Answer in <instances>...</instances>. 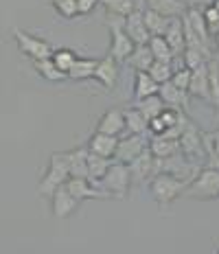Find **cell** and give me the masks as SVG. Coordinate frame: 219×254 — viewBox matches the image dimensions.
I'll use <instances>...</instances> for the list:
<instances>
[{
    "instance_id": "cell-3",
    "label": "cell",
    "mask_w": 219,
    "mask_h": 254,
    "mask_svg": "<svg viewBox=\"0 0 219 254\" xmlns=\"http://www.w3.org/2000/svg\"><path fill=\"white\" fill-rule=\"evenodd\" d=\"M182 197L202 199V202L217 199L219 197V171L213 167H202L200 173L186 184Z\"/></svg>"
},
{
    "instance_id": "cell-4",
    "label": "cell",
    "mask_w": 219,
    "mask_h": 254,
    "mask_svg": "<svg viewBox=\"0 0 219 254\" xmlns=\"http://www.w3.org/2000/svg\"><path fill=\"white\" fill-rule=\"evenodd\" d=\"M105 22H108V26H110V38H112L110 55L114 57L116 62H127V57L134 53L136 44L132 42V38L125 31V18L105 11Z\"/></svg>"
},
{
    "instance_id": "cell-5",
    "label": "cell",
    "mask_w": 219,
    "mask_h": 254,
    "mask_svg": "<svg viewBox=\"0 0 219 254\" xmlns=\"http://www.w3.org/2000/svg\"><path fill=\"white\" fill-rule=\"evenodd\" d=\"M132 171H130V165H123V162H114L110 167L108 176L99 182V187L110 195V197H116V199H125L127 193L132 189Z\"/></svg>"
},
{
    "instance_id": "cell-16",
    "label": "cell",
    "mask_w": 219,
    "mask_h": 254,
    "mask_svg": "<svg viewBox=\"0 0 219 254\" xmlns=\"http://www.w3.org/2000/svg\"><path fill=\"white\" fill-rule=\"evenodd\" d=\"M85 147H88V151L97 153V156L112 158V160H114L116 147H119V138H116V136L101 134V131H94V134L88 138V145H85Z\"/></svg>"
},
{
    "instance_id": "cell-26",
    "label": "cell",
    "mask_w": 219,
    "mask_h": 254,
    "mask_svg": "<svg viewBox=\"0 0 219 254\" xmlns=\"http://www.w3.org/2000/svg\"><path fill=\"white\" fill-rule=\"evenodd\" d=\"M99 60H92V57H79L74 62V66L68 70V79H74V81H83V79H94V70H97Z\"/></svg>"
},
{
    "instance_id": "cell-21",
    "label": "cell",
    "mask_w": 219,
    "mask_h": 254,
    "mask_svg": "<svg viewBox=\"0 0 219 254\" xmlns=\"http://www.w3.org/2000/svg\"><path fill=\"white\" fill-rule=\"evenodd\" d=\"M153 62H156V57H153L149 44H141V46H136L130 57H127L125 64L134 68L136 72H149V68L153 66Z\"/></svg>"
},
{
    "instance_id": "cell-39",
    "label": "cell",
    "mask_w": 219,
    "mask_h": 254,
    "mask_svg": "<svg viewBox=\"0 0 219 254\" xmlns=\"http://www.w3.org/2000/svg\"><path fill=\"white\" fill-rule=\"evenodd\" d=\"M186 9H206L208 4H213V0H182Z\"/></svg>"
},
{
    "instance_id": "cell-27",
    "label": "cell",
    "mask_w": 219,
    "mask_h": 254,
    "mask_svg": "<svg viewBox=\"0 0 219 254\" xmlns=\"http://www.w3.org/2000/svg\"><path fill=\"white\" fill-rule=\"evenodd\" d=\"M149 49H151L156 62H164V64L175 62V53L171 51V46H169V42L164 40V35H151V40H149Z\"/></svg>"
},
{
    "instance_id": "cell-12",
    "label": "cell",
    "mask_w": 219,
    "mask_h": 254,
    "mask_svg": "<svg viewBox=\"0 0 219 254\" xmlns=\"http://www.w3.org/2000/svg\"><path fill=\"white\" fill-rule=\"evenodd\" d=\"M125 31L136 46L149 44V40H151V33H149V29L145 24V11H138V9L125 18Z\"/></svg>"
},
{
    "instance_id": "cell-42",
    "label": "cell",
    "mask_w": 219,
    "mask_h": 254,
    "mask_svg": "<svg viewBox=\"0 0 219 254\" xmlns=\"http://www.w3.org/2000/svg\"><path fill=\"white\" fill-rule=\"evenodd\" d=\"M55 2H62V0H53V4H55Z\"/></svg>"
},
{
    "instance_id": "cell-37",
    "label": "cell",
    "mask_w": 219,
    "mask_h": 254,
    "mask_svg": "<svg viewBox=\"0 0 219 254\" xmlns=\"http://www.w3.org/2000/svg\"><path fill=\"white\" fill-rule=\"evenodd\" d=\"M191 77H193V70H191V68H186V66H180V68H175V72H173V77H171V81H173L178 88H182V90H186V92H189Z\"/></svg>"
},
{
    "instance_id": "cell-23",
    "label": "cell",
    "mask_w": 219,
    "mask_h": 254,
    "mask_svg": "<svg viewBox=\"0 0 219 254\" xmlns=\"http://www.w3.org/2000/svg\"><path fill=\"white\" fill-rule=\"evenodd\" d=\"M88 147H77L73 151H66L71 178H88Z\"/></svg>"
},
{
    "instance_id": "cell-25",
    "label": "cell",
    "mask_w": 219,
    "mask_h": 254,
    "mask_svg": "<svg viewBox=\"0 0 219 254\" xmlns=\"http://www.w3.org/2000/svg\"><path fill=\"white\" fill-rule=\"evenodd\" d=\"M125 123H127V131L130 134H149V119L136 105L125 110Z\"/></svg>"
},
{
    "instance_id": "cell-22",
    "label": "cell",
    "mask_w": 219,
    "mask_h": 254,
    "mask_svg": "<svg viewBox=\"0 0 219 254\" xmlns=\"http://www.w3.org/2000/svg\"><path fill=\"white\" fill-rule=\"evenodd\" d=\"M112 165H114L112 158H103V156H97V153L90 151L88 153V180H92V182L99 187V182L108 176Z\"/></svg>"
},
{
    "instance_id": "cell-17",
    "label": "cell",
    "mask_w": 219,
    "mask_h": 254,
    "mask_svg": "<svg viewBox=\"0 0 219 254\" xmlns=\"http://www.w3.org/2000/svg\"><path fill=\"white\" fill-rule=\"evenodd\" d=\"M189 94L197 99H204L211 103V75H208V64L195 68L193 77H191V86H189Z\"/></svg>"
},
{
    "instance_id": "cell-31",
    "label": "cell",
    "mask_w": 219,
    "mask_h": 254,
    "mask_svg": "<svg viewBox=\"0 0 219 254\" xmlns=\"http://www.w3.org/2000/svg\"><path fill=\"white\" fill-rule=\"evenodd\" d=\"M101 4L105 7L108 13L121 15V18H127L136 11V0H101Z\"/></svg>"
},
{
    "instance_id": "cell-35",
    "label": "cell",
    "mask_w": 219,
    "mask_h": 254,
    "mask_svg": "<svg viewBox=\"0 0 219 254\" xmlns=\"http://www.w3.org/2000/svg\"><path fill=\"white\" fill-rule=\"evenodd\" d=\"M173 66L171 64H164V62H153V66L149 68V75H151L156 81L162 86V83L171 81V77H173Z\"/></svg>"
},
{
    "instance_id": "cell-8",
    "label": "cell",
    "mask_w": 219,
    "mask_h": 254,
    "mask_svg": "<svg viewBox=\"0 0 219 254\" xmlns=\"http://www.w3.org/2000/svg\"><path fill=\"white\" fill-rule=\"evenodd\" d=\"M149 136L147 134H130L125 138H119V147L114 153V162H123V165H130L134 162L143 151L149 149Z\"/></svg>"
},
{
    "instance_id": "cell-7",
    "label": "cell",
    "mask_w": 219,
    "mask_h": 254,
    "mask_svg": "<svg viewBox=\"0 0 219 254\" xmlns=\"http://www.w3.org/2000/svg\"><path fill=\"white\" fill-rule=\"evenodd\" d=\"M204 131H200L195 127V123L186 125L184 134L180 136V149L186 158H189L191 162H195V165H202V162H206V149H204Z\"/></svg>"
},
{
    "instance_id": "cell-11",
    "label": "cell",
    "mask_w": 219,
    "mask_h": 254,
    "mask_svg": "<svg viewBox=\"0 0 219 254\" xmlns=\"http://www.w3.org/2000/svg\"><path fill=\"white\" fill-rule=\"evenodd\" d=\"M127 129V123H125V110L121 108H112L108 110L103 116L99 119L97 123V129L94 131H101V134H108V136H119L123 134V131Z\"/></svg>"
},
{
    "instance_id": "cell-28",
    "label": "cell",
    "mask_w": 219,
    "mask_h": 254,
    "mask_svg": "<svg viewBox=\"0 0 219 254\" xmlns=\"http://www.w3.org/2000/svg\"><path fill=\"white\" fill-rule=\"evenodd\" d=\"M173 18H167V15L153 11V9H145V24L151 35H164Z\"/></svg>"
},
{
    "instance_id": "cell-32",
    "label": "cell",
    "mask_w": 219,
    "mask_h": 254,
    "mask_svg": "<svg viewBox=\"0 0 219 254\" xmlns=\"http://www.w3.org/2000/svg\"><path fill=\"white\" fill-rule=\"evenodd\" d=\"M208 62H211V57H208L202 49H186L184 55H182V66L191 68V70L204 66V64H208Z\"/></svg>"
},
{
    "instance_id": "cell-24",
    "label": "cell",
    "mask_w": 219,
    "mask_h": 254,
    "mask_svg": "<svg viewBox=\"0 0 219 254\" xmlns=\"http://www.w3.org/2000/svg\"><path fill=\"white\" fill-rule=\"evenodd\" d=\"M147 9H153L167 18H182L186 13L182 0H147Z\"/></svg>"
},
{
    "instance_id": "cell-18",
    "label": "cell",
    "mask_w": 219,
    "mask_h": 254,
    "mask_svg": "<svg viewBox=\"0 0 219 254\" xmlns=\"http://www.w3.org/2000/svg\"><path fill=\"white\" fill-rule=\"evenodd\" d=\"M149 151H151L158 160H164V158L175 156V153H180L182 149H180V140L167 138L164 134H160V136H151V140H149Z\"/></svg>"
},
{
    "instance_id": "cell-34",
    "label": "cell",
    "mask_w": 219,
    "mask_h": 254,
    "mask_svg": "<svg viewBox=\"0 0 219 254\" xmlns=\"http://www.w3.org/2000/svg\"><path fill=\"white\" fill-rule=\"evenodd\" d=\"M208 75H211V103L219 110V62H208Z\"/></svg>"
},
{
    "instance_id": "cell-15",
    "label": "cell",
    "mask_w": 219,
    "mask_h": 254,
    "mask_svg": "<svg viewBox=\"0 0 219 254\" xmlns=\"http://www.w3.org/2000/svg\"><path fill=\"white\" fill-rule=\"evenodd\" d=\"M160 97H162V101L167 103V108L182 110V112L189 110V92L182 88H178L173 81H167L160 86Z\"/></svg>"
},
{
    "instance_id": "cell-36",
    "label": "cell",
    "mask_w": 219,
    "mask_h": 254,
    "mask_svg": "<svg viewBox=\"0 0 219 254\" xmlns=\"http://www.w3.org/2000/svg\"><path fill=\"white\" fill-rule=\"evenodd\" d=\"M55 9L64 20H73V18L79 15V2L77 0H62V2H55Z\"/></svg>"
},
{
    "instance_id": "cell-19",
    "label": "cell",
    "mask_w": 219,
    "mask_h": 254,
    "mask_svg": "<svg viewBox=\"0 0 219 254\" xmlns=\"http://www.w3.org/2000/svg\"><path fill=\"white\" fill-rule=\"evenodd\" d=\"M164 40L169 42L171 51L175 53V60L184 55V51H186V40H184L182 18H173V20H171V24H169L167 33H164Z\"/></svg>"
},
{
    "instance_id": "cell-29",
    "label": "cell",
    "mask_w": 219,
    "mask_h": 254,
    "mask_svg": "<svg viewBox=\"0 0 219 254\" xmlns=\"http://www.w3.org/2000/svg\"><path fill=\"white\" fill-rule=\"evenodd\" d=\"M33 66H35V72H37V75L44 77L46 81H64V79H68L66 72L57 68V64L53 62V57H51V60L33 62Z\"/></svg>"
},
{
    "instance_id": "cell-9",
    "label": "cell",
    "mask_w": 219,
    "mask_h": 254,
    "mask_svg": "<svg viewBox=\"0 0 219 254\" xmlns=\"http://www.w3.org/2000/svg\"><path fill=\"white\" fill-rule=\"evenodd\" d=\"M130 171H132V182L134 184H141L145 180H153L160 173V160L147 149L134 162H130Z\"/></svg>"
},
{
    "instance_id": "cell-13",
    "label": "cell",
    "mask_w": 219,
    "mask_h": 254,
    "mask_svg": "<svg viewBox=\"0 0 219 254\" xmlns=\"http://www.w3.org/2000/svg\"><path fill=\"white\" fill-rule=\"evenodd\" d=\"M51 208H53V215H55L57 219H66V217H71L74 210L79 208V199L73 197V195L68 193L66 184H64V187L51 197Z\"/></svg>"
},
{
    "instance_id": "cell-33",
    "label": "cell",
    "mask_w": 219,
    "mask_h": 254,
    "mask_svg": "<svg viewBox=\"0 0 219 254\" xmlns=\"http://www.w3.org/2000/svg\"><path fill=\"white\" fill-rule=\"evenodd\" d=\"M79 60V55L74 51H71V49H57L55 53H53V62L57 64V68L60 70H64L68 75V70L74 66V62Z\"/></svg>"
},
{
    "instance_id": "cell-14",
    "label": "cell",
    "mask_w": 219,
    "mask_h": 254,
    "mask_svg": "<svg viewBox=\"0 0 219 254\" xmlns=\"http://www.w3.org/2000/svg\"><path fill=\"white\" fill-rule=\"evenodd\" d=\"M94 79H97L105 90H114L116 81H119V62H116L112 55L99 60L97 70H94Z\"/></svg>"
},
{
    "instance_id": "cell-30",
    "label": "cell",
    "mask_w": 219,
    "mask_h": 254,
    "mask_svg": "<svg viewBox=\"0 0 219 254\" xmlns=\"http://www.w3.org/2000/svg\"><path fill=\"white\" fill-rule=\"evenodd\" d=\"M134 105L138 110H143V114H145L149 121L156 119V116H160L164 110H167V103L162 101L160 94H153V97H147V99H143V101H136Z\"/></svg>"
},
{
    "instance_id": "cell-2",
    "label": "cell",
    "mask_w": 219,
    "mask_h": 254,
    "mask_svg": "<svg viewBox=\"0 0 219 254\" xmlns=\"http://www.w3.org/2000/svg\"><path fill=\"white\" fill-rule=\"evenodd\" d=\"M186 184L189 182L171 176V173H158L153 180H149V190H151V197L156 199L160 210H167L175 199L182 197Z\"/></svg>"
},
{
    "instance_id": "cell-40",
    "label": "cell",
    "mask_w": 219,
    "mask_h": 254,
    "mask_svg": "<svg viewBox=\"0 0 219 254\" xmlns=\"http://www.w3.org/2000/svg\"><path fill=\"white\" fill-rule=\"evenodd\" d=\"M215 60L219 62V33L215 35Z\"/></svg>"
},
{
    "instance_id": "cell-1",
    "label": "cell",
    "mask_w": 219,
    "mask_h": 254,
    "mask_svg": "<svg viewBox=\"0 0 219 254\" xmlns=\"http://www.w3.org/2000/svg\"><path fill=\"white\" fill-rule=\"evenodd\" d=\"M71 180V167H68V156L66 151L60 153H51L49 160V169L40 180V187H37V193L42 197H53V195L60 190L64 184Z\"/></svg>"
},
{
    "instance_id": "cell-38",
    "label": "cell",
    "mask_w": 219,
    "mask_h": 254,
    "mask_svg": "<svg viewBox=\"0 0 219 254\" xmlns=\"http://www.w3.org/2000/svg\"><path fill=\"white\" fill-rule=\"evenodd\" d=\"M79 2V15H88L94 11V7L101 2V0H77Z\"/></svg>"
},
{
    "instance_id": "cell-20",
    "label": "cell",
    "mask_w": 219,
    "mask_h": 254,
    "mask_svg": "<svg viewBox=\"0 0 219 254\" xmlns=\"http://www.w3.org/2000/svg\"><path fill=\"white\" fill-rule=\"evenodd\" d=\"M153 94H160V83L149 75V72H136V77H134V99L136 101H143V99L153 97Z\"/></svg>"
},
{
    "instance_id": "cell-10",
    "label": "cell",
    "mask_w": 219,
    "mask_h": 254,
    "mask_svg": "<svg viewBox=\"0 0 219 254\" xmlns=\"http://www.w3.org/2000/svg\"><path fill=\"white\" fill-rule=\"evenodd\" d=\"M66 189L79 202H83V199H110V195L88 178H71L66 182Z\"/></svg>"
},
{
    "instance_id": "cell-41",
    "label": "cell",
    "mask_w": 219,
    "mask_h": 254,
    "mask_svg": "<svg viewBox=\"0 0 219 254\" xmlns=\"http://www.w3.org/2000/svg\"><path fill=\"white\" fill-rule=\"evenodd\" d=\"M213 7H215L217 11H219V0H213Z\"/></svg>"
},
{
    "instance_id": "cell-6",
    "label": "cell",
    "mask_w": 219,
    "mask_h": 254,
    "mask_svg": "<svg viewBox=\"0 0 219 254\" xmlns=\"http://www.w3.org/2000/svg\"><path fill=\"white\" fill-rule=\"evenodd\" d=\"M13 38L18 42L20 51L24 53L26 57H31L33 62H42V60H51L55 49L51 46L49 40H42V38H35V35L26 33V31H20V29H13Z\"/></svg>"
}]
</instances>
